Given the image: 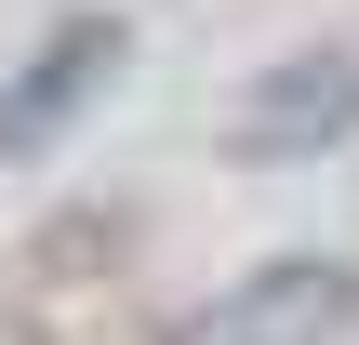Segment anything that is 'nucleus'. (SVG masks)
<instances>
[{
    "instance_id": "2",
    "label": "nucleus",
    "mask_w": 359,
    "mask_h": 345,
    "mask_svg": "<svg viewBox=\"0 0 359 345\" xmlns=\"http://www.w3.org/2000/svg\"><path fill=\"white\" fill-rule=\"evenodd\" d=\"M107 66H120V27H53L40 53H27V80L0 93V146H53V120L80 106V93H107Z\"/></svg>"
},
{
    "instance_id": "1",
    "label": "nucleus",
    "mask_w": 359,
    "mask_h": 345,
    "mask_svg": "<svg viewBox=\"0 0 359 345\" xmlns=\"http://www.w3.org/2000/svg\"><path fill=\"white\" fill-rule=\"evenodd\" d=\"M359 319V266H320V253H280L253 279H226L213 306H187L160 345H346Z\"/></svg>"
}]
</instances>
